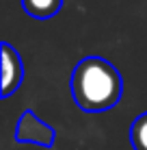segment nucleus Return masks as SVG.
I'll return each mask as SVG.
<instances>
[{"label": "nucleus", "instance_id": "nucleus-4", "mask_svg": "<svg viewBox=\"0 0 147 150\" xmlns=\"http://www.w3.org/2000/svg\"><path fill=\"white\" fill-rule=\"evenodd\" d=\"M24 11H26L30 18L37 20H48L52 15H56L63 7V0H22Z\"/></svg>", "mask_w": 147, "mask_h": 150}, {"label": "nucleus", "instance_id": "nucleus-1", "mask_svg": "<svg viewBox=\"0 0 147 150\" xmlns=\"http://www.w3.org/2000/svg\"><path fill=\"white\" fill-rule=\"evenodd\" d=\"M72 94L82 111L100 113L119 102L123 94V79L110 61L102 57H87L72 74Z\"/></svg>", "mask_w": 147, "mask_h": 150}, {"label": "nucleus", "instance_id": "nucleus-2", "mask_svg": "<svg viewBox=\"0 0 147 150\" xmlns=\"http://www.w3.org/2000/svg\"><path fill=\"white\" fill-rule=\"evenodd\" d=\"M54 128L50 124L41 122L33 111H24L22 117L17 122V128H15V139L17 142H28V144H39V146L50 148L54 144Z\"/></svg>", "mask_w": 147, "mask_h": 150}, {"label": "nucleus", "instance_id": "nucleus-3", "mask_svg": "<svg viewBox=\"0 0 147 150\" xmlns=\"http://www.w3.org/2000/svg\"><path fill=\"white\" fill-rule=\"evenodd\" d=\"M24 79V68L17 50L2 44V98H9Z\"/></svg>", "mask_w": 147, "mask_h": 150}, {"label": "nucleus", "instance_id": "nucleus-5", "mask_svg": "<svg viewBox=\"0 0 147 150\" xmlns=\"http://www.w3.org/2000/svg\"><path fill=\"white\" fill-rule=\"evenodd\" d=\"M130 142L134 150H147V113H141L130 126Z\"/></svg>", "mask_w": 147, "mask_h": 150}]
</instances>
